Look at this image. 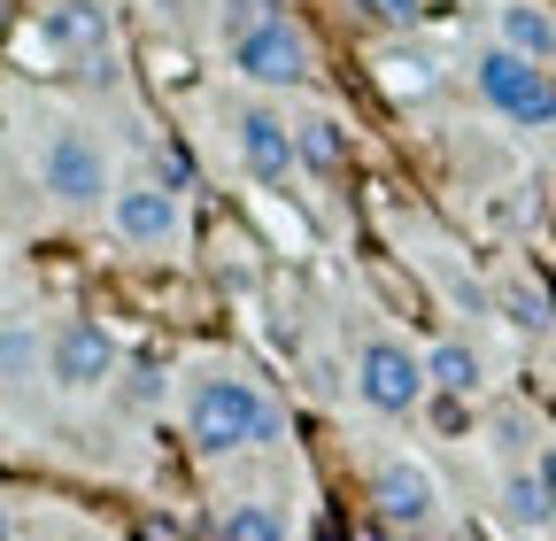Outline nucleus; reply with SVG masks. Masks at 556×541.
Instances as JSON below:
<instances>
[{
    "mask_svg": "<svg viewBox=\"0 0 556 541\" xmlns=\"http://www.w3.org/2000/svg\"><path fill=\"white\" fill-rule=\"evenodd\" d=\"M232 62H240L255 86H302V78H309V47H302V32H294L287 16H270V24H255L248 39H232Z\"/></svg>",
    "mask_w": 556,
    "mask_h": 541,
    "instance_id": "0eeeda50",
    "label": "nucleus"
},
{
    "mask_svg": "<svg viewBox=\"0 0 556 541\" xmlns=\"http://www.w3.org/2000/svg\"><path fill=\"white\" fill-rule=\"evenodd\" d=\"M240 163H248V178H263V186H278L294 163H302V140L287 131V116H270V109H240Z\"/></svg>",
    "mask_w": 556,
    "mask_h": 541,
    "instance_id": "1a4fd4ad",
    "label": "nucleus"
},
{
    "mask_svg": "<svg viewBox=\"0 0 556 541\" xmlns=\"http://www.w3.org/2000/svg\"><path fill=\"white\" fill-rule=\"evenodd\" d=\"M278 9H270V0H225V39H248L255 24H270Z\"/></svg>",
    "mask_w": 556,
    "mask_h": 541,
    "instance_id": "a211bd4d",
    "label": "nucleus"
},
{
    "mask_svg": "<svg viewBox=\"0 0 556 541\" xmlns=\"http://www.w3.org/2000/svg\"><path fill=\"white\" fill-rule=\"evenodd\" d=\"M371 503H379L387 526H426V518H433V480H426L417 464L394 456V464L371 471Z\"/></svg>",
    "mask_w": 556,
    "mask_h": 541,
    "instance_id": "9d476101",
    "label": "nucleus"
},
{
    "mask_svg": "<svg viewBox=\"0 0 556 541\" xmlns=\"http://www.w3.org/2000/svg\"><path fill=\"white\" fill-rule=\"evenodd\" d=\"M47 47L78 62L86 86H109V9L101 0H62V9H47Z\"/></svg>",
    "mask_w": 556,
    "mask_h": 541,
    "instance_id": "423d86ee",
    "label": "nucleus"
},
{
    "mask_svg": "<svg viewBox=\"0 0 556 541\" xmlns=\"http://www.w3.org/2000/svg\"><path fill=\"white\" fill-rule=\"evenodd\" d=\"M47 372H54L62 394H93V387H109V379H116V341H109V325L70 317L54 341H47Z\"/></svg>",
    "mask_w": 556,
    "mask_h": 541,
    "instance_id": "39448f33",
    "label": "nucleus"
},
{
    "mask_svg": "<svg viewBox=\"0 0 556 541\" xmlns=\"http://www.w3.org/2000/svg\"><path fill=\"white\" fill-rule=\"evenodd\" d=\"M479 93H486V109H503L510 124H556V78H548V62H526V54H510V47H486L479 62Z\"/></svg>",
    "mask_w": 556,
    "mask_h": 541,
    "instance_id": "f03ea898",
    "label": "nucleus"
},
{
    "mask_svg": "<svg viewBox=\"0 0 556 541\" xmlns=\"http://www.w3.org/2000/svg\"><path fill=\"white\" fill-rule=\"evenodd\" d=\"M364 9H371L379 24H417V9H426V0H364Z\"/></svg>",
    "mask_w": 556,
    "mask_h": 541,
    "instance_id": "aec40b11",
    "label": "nucleus"
},
{
    "mask_svg": "<svg viewBox=\"0 0 556 541\" xmlns=\"http://www.w3.org/2000/svg\"><path fill=\"white\" fill-rule=\"evenodd\" d=\"M39 372V332L31 325H0V387H16Z\"/></svg>",
    "mask_w": 556,
    "mask_h": 541,
    "instance_id": "dca6fc26",
    "label": "nucleus"
},
{
    "mask_svg": "<svg viewBox=\"0 0 556 541\" xmlns=\"http://www.w3.org/2000/svg\"><path fill=\"white\" fill-rule=\"evenodd\" d=\"M426 379H433L441 394H471V387H479V356H471L464 341H441V349L426 356Z\"/></svg>",
    "mask_w": 556,
    "mask_h": 541,
    "instance_id": "2eb2a0df",
    "label": "nucleus"
},
{
    "mask_svg": "<svg viewBox=\"0 0 556 541\" xmlns=\"http://www.w3.org/2000/svg\"><path fill=\"white\" fill-rule=\"evenodd\" d=\"M109 210H116V232H124L131 248H170V240H178V193L155 186V178L116 186V193H109Z\"/></svg>",
    "mask_w": 556,
    "mask_h": 541,
    "instance_id": "6e6552de",
    "label": "nucleus"
},
{
    "mask_svg": "<svg viewBox=\"0 0 556 541\" xmlns=\"http://www.w3.org/2000/svg\"><path fill=\"white\" fill-rule=\"evenodd\" d=\"M503 47L526 54V62H556V16L533 9V0H510L503 9Z\"/></svg>",
    "mask_w": 556,
    "mask_h": 541,
    "instance_id": "9b49d317",
    "label": "nucleus"
},
{
    "mask_svg": "<svg viewBox=\"0 0 556 541\" xmlns=\"http://www.w3.org/2000/svg\"><path fill=\"white\" fill-rule=\"evenodd\" d=\"M9 16H16V0H0V24H9Z\"/></svg>",
    "mask_w": 556,
    "mask_h": 541,
    "instance_id": "4be33fe9",
    "label": "nucleus"
},
{
    "mask_svg": "<svg viewBox=\"0 0 556 541\" xmlns=\"http://www.w3.org/2000/svg\"><path fill=\"white\" fill-rule=\"evenodd\" d=\"M39 186L62 201V210H93V201L109 193V163H101V148L86 140L78 124H54V131H47V148H39Z\"/></svg>",
    "mask_w": 556,
    "mask_h": 541,
    "instance_id": "7ed1b4c3",
    "label": "nucleus"
},
{
    "mask_svg": "<svg viewBox=\"0 0 556 541\" xmlns=\"http://www.w3.org/2000/svg\"><path fill=\"white\" fill-rule=\"evenodd\" d=\"M186 433H193V449L225 456V449L278 441V411H270V402H263L240 372H208V379H193V394H186Z\"/></svg>",
    "mask_w": 556,
    "mask_h": 541,
    "instance_id": "f257e3e1",
    "label": "nucleus"
},
{
    "mask_svg": "<svg viewBox=\"0 0 556 541\" xmlns=\"http://www.w3.org/2000/svg\"><path fill=\"white\" fill-rule=\"evenodd\" d=\"M9 533H16V526H9V503H0V541H9Z\"/></svg>",
    "mask_w": 556,
    "mask_h": 541,
    "instance_id": "412c9836",
    "label": "nucleus"
},
{
    "mask_svg": "<svg viewBox=\"0 0 556 541\" xmlns=\"http://www.w3.org/2000/svg\"><path fill=\"white\" fill-rule=\"evenodd\" d=\"M155 394H163V364H131V387H124V402H131V411H148Z\"/></svg>",
    "mask_w": 556,
    "mask_h": 541,
    "instance_id": "6ab92c4d",
    "label": "nucleus"
},
{
    "mask_svg": "<svg viewBox=\"0 0 556 541\" xmlns=\"http://www.w3.org/2000/svg\"><path fill=\"white\" fill-rule=\"evenodd\" d=\"M433 379H426V356H409L402 341H364V356H356V394L371 402V411H387V418H402V411H417V394H426Z\"/></svg>",
    "mask_w": 556,
    "mask_h": 541,
    "instance_id": "20e7f679",
    "label": "nucleus"
},
{
    "mask_svg": "<svg viewBox=\"0 0 556 541\" xmlns=\"http://www.w3.org/2000/svg\"><path fill=\"white\" fill-rule=\"evenodd\" d=\"M503 310H510V325H526V332L548 325V302H541L533 287H503Z\"/></svg>",
    "mask_w": 556,
    "mask_h": 541,
    "instance_id": "f3484780",
    "label": "nucleus"
},
{
    "mask_svg": "<svg viewBox=\"0 0 556 541\" xmlns=\"http://www.w3.org/2000/svg\"><path fill=\"white\" fill-rule=\"evenodd\" d=\"M294 140H302V163H309L317 178H340V171H348V131H340L332 116H309V124H294Z\"/></svg>",
    "mask_w": 556,
    "mask_h": 541,
    "instance_id": "f8f14e48",
    "label": "nucleus"
},
{
    "mask_svg": "<svg viewBox=\"0 0 556 541\" xmlns=\"http://www.w3.org/2000/svg\"><path fill=\"white\" fill-rule=\"evenodd\" d=\"M217 541H287V518H278L270 503H225Z\"/></svg>",
    "mask_w": 556,
    "mask_h": 541,
    "instance_id": "4468645a",
    "label": "nucleus"
},
{
    "mask_svg": "<svg viewBox=\"0 0 556 541\" xmlns=\"http://www.w3.org/2000/svg\"><path fill=\"white\" fill-rule=\"evenodd\" d=\"M503 511H510V526H548L556 518V488L541 480V471H518V480L503 488Z\"/></svg>",
    "mask_w": 556,
    "mask_h": 541,
    "instance_id": "ddd939ff",
    "label": "nucleus"
}]
</instances>
